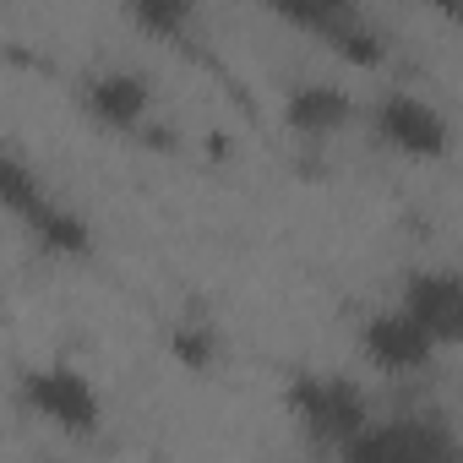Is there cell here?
I'll return each instance as SVG.
<instances>
[{
	"instance_id": "6da1fadb",
	"label": "cell",
	"mask_w": 463,
	"mask_h": 463,
	"mask_svg": "<svg viewBox=\"0 0 463 463\" xmlns=\"http://www.w3.org/2000/svg\"><path fill=\"white\" fill-rule=\"evenodd\" d=\"M284 403H289L295 430L311 447H333V452H344L376 420L365 387L344 371H295L289 387H284Z\"/></svg>"
},
{
	"instance_id": "7a4b0ae2",
	"label": "cell",
	"mask_w": 463,
	"mask_h": 463,
	"mask_svg": "<svg viewBox=\"0 0 463 463\" xmlns=\"http://www.w3.org/2000/svg\"><path fill=\"white\" fill-rule=\"evenodd\" d=\"M23 403L33 409V420H44L50 430L71 436V441H93L104 430V392L99 382L71 365V360H44L23 376Z\"/></svg>"
},
{
	"instance_id": "3957f363",
	"label": "cell",
	"mask_w": 463,
	"mask_h": 463,
	"mask_svg": "<svg viewBox=\"0 0 463 463\" xmlns=\"http://www.w3.org/2000/svg\"><path fill=\"white\" fill-rule=\"evenodd\" d=\"M338 463H463V436L441 414H376Z\"/></svg>"
},
{
	"instance_id": "277c9868",
	"label": "cell",
	"mask_w": 463,
	"mask_h": 463,
	"mask_svg": "<svg viewBox=\"0 0 463 463\" xmlns=\"http://www.w3.org/2000/svg\"><path fill=\"white\" fill-rule=\"evenodd\" d=\"M365 126H371L376 147H387L409 164H441L452 153V120L414 88H382L365 109Z\"/></svg>"
},
{
	"instance_id": "5b68a950",
	"label": "cell",
	"mask_w": 463,
	"mask_h": 463,
	"mask_svg": "<svg viewBox=\"0 0 463 463\" xmlns=\"http://www.w3.org/2000/svg\"><path fill=\"white\" fill-rule=\"evenodd\" d=\"M279 17L289 23V28H300V33H311L317 44H327L338 61H349V66H382L387 61V33L371 23V12H360V6H349V0H306V6H279Z\"/></svg>"
},
{
	"instance_id": "8992f818",
	"label": "cell",
	"mask_w": 463,
	"mask_h": 463,
	"mask_svg": "<svg viewBox=\"0 0 463 463\" xmlns=\"http://www.w3.org/2000/svg\"><path fill=\"white\" fill-rule=\"evenodd\" d=\"M392 306L436 344V349H463V268L425 262L403 273Z\"/></svg>"
},
{
	"instance_id": "52a82bcc",
	"label": "cell",
	"mask_w": 463,
	"mask_h": 463,
	"mask_svg": "<svg viewBox=\"0 0 463 463\" xmlns=\"http://www.w3.org/2000/svg\"><path fill=\"white\" fill-rule=\"evenodd\" d=\"M153 99H158V88H153V77L137 71V66H99V71H88L82 88H77L82 115H88L93 126L115 131V137L142 131L147 115H153Z\"/></svg>"
},
{
	"instance_id": "ba28073f",
	"label": "cell",
	"mask_w": 463,
	"mask_h": 463,
	"mask_svg": "<svg viewBox=\"0 0 463 463\" xmlns=\"http://www.w3.org/2000/svg\"><path fill=\"white\" fill-rule=\"evenodd\" d=\"M354 344H360V354H365V365H376L382 376H420V371H430V360L441 354L398 306H382V311H371L365 322H360V333H354Z\"/></svg>"
},
{
	"instance_id": "9c48e42d",
	"label": "cell",
	"mask_w": 463,
	"mask_h": 463,
	"mask_svg": "<svg viewBox=\"0 0 463 463\" xmlns=\"http://www.w3.org/2000/svg\"><path fill=\"white\" fill-rule=\"evenodd\" d=\"M360 115L354 93L338 88V82H289L284 88V126L300 137V142H333L338 131H349Z\"/></svg>"
},
{
	"instance_id": "30bf717a",
	"label": "cell",
	"mask_w": 463,
	"mask_h": 463,
	"mask_svg": "<svg viewBox=\"0 0 463 463\" xmlns=\"http://www.w3.org/2000/svg\"><path fill=\"white\" fill-rule=\"evenodd\" d=\"M23 229L33 235V246L44 251V257H61V262H77V257H93V223L71 207V202H61L55 191L23 218Z\"/></svg>"
},
{
	"instance_id": "8fae6325",
	"label": "cell",
	"mask_w": 463,
	"mask_h": 463,
	"mask_svg": "<svg viewBox=\"0 0 463 463\" xmlns=\"http://www.w3.org/2000/svg\"><path fill=\"white\" fill-rule=\"evenodd\" d=\"M164 349H169V360L185 365V371H213V365L223 360V333H218L213 322H202V317H180V322L169 327Z\"/></svg>"
},
{
	"instance_id": "7c38bea8",
	"label": "cell",
	"mask_w": 463,
	"mask_h": 463,
	"mask_svg": "<svg viewBox=\"0 0 463 463\" xmlns=\"http://www.w3.org/2000/svg\"><path fill=\"white\" fill-rule=\"evenodd\" d=\"M50 196V185H44V175L17 153V147H6V153H0V202H6V213L23 223L39 202Z\"/></svg>"
},
{
	"instance_id": "4fadbf2b",
	"label": "cell",
	"mask_w": 463,
	"mask_h": 463,
	"mask_svg": "<svg viewBox=\"0 0 463 463\" xmlns=\"http://www.w3.org/2000/svg\"><path fill=\"white\" fill-rule=\"evenodd\" d=\"M191 17L196 12L185 6V0H131V6H126V23L153 33V39H180L191 28Z\"/></svg>"
}]
</instances>
